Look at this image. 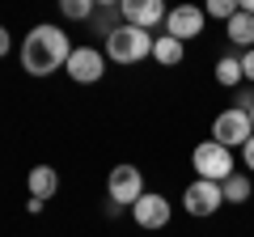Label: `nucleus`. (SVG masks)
I'll use <instances>...</instances> for the list:
<instances>
[{
	"label": "nucleus",
	"instance_id": "obj_14",
	"mask_svg": "<svg viewBox=\"0 0 254 237\" xmlns=\"http://www.w3.org/2000/svg\"><path fill=\"white\" fill-rule=\"evenodd\" d=\"M229 43H233V47H246V51L254 47V17H250V13L237 9V17L229 21Z\"/></svg>",
	"mask_w": 254,
	"mask_h": 237
},
{
	"label": "nucleus",
	"instance_id": "obj_10",
	"mask_svg": "<svg viewBox=\"0 0 254 237\" xmlns=\"http://www.w3.org/2000/svg\"><path fill=\"white\" fill-rule=\"evenodd\" d=\"M131 216H136L140 229H165V225H170V216H174V208H170V199H165V195L144 191L136 203H131Z\"/></svg>",
	"mask_w": 254,
	"mask_h": 237
},
{
	"label": "nucleus",
	"instance_id": "obj_15",
	"mask_svg": "<svg viewBox=\"0 0 254 237\" xmlns=\"http://www.w3.org/2000/svg\"><path fill=\"white\" fill-rule=\"evenodd\" d=\"M216 81L225 85V89H237V85L246 81L242 76V55H220L216 59Z\"/></svg>",
	"mask_w": 254,
	"mask_h": 237
},
{
	"label": "nucleus",
	"instance_id": "obj_1",
	"mask_svg": "<svg viewBox=\"0 0 254 237\" xmlns=\"http://www.w3.org/2000/svg\"><path fill=\"white\" fill-rule=\"evenodd\" d=\"M68 55H72V43L60 26H34L21 43V68L30 76H51L68 64Z\"/></svg>",
	"mask_w": 254,
	"mask_h": 237
},
{
	"label": "nucleus",
	"instance_id": "obj_19",
	"mask_svg": "<svg viewBox=\"0 0 254 237\" xmlns=\"http://www.w3.org/2000/svg\"><path fill=\"white\" fill-rule=\"evenodd\" d=\"M242 161H246V170H250V174H254V136H250V140H246V148H242Z\"/></svg>",
	"mask_w": 254,
	"mask_h": 237
},
{
	"label": "nucleus",
	"instance_id": "obj_5",
	"mask_svg": "<svg viewBox=\"0 0 254 237\" xmlns=\"http://www.w3.org/2000/svg\"><path fill=\"white\" fill-rule=\"evenodd\" d=\"M140 195H144V174L136 165H115L106 178V199L119 203V208H131Z\"/></svg>",
	"mask_w": 254,
	"mask_h": 237
},
{
	"label": "nucleus",
	"instance_id": "obj_21",
	"mask_svg": "<svg viewBox=\"0 0 254 237\" xmlns=\"http://www.w3.org/2000/svg\"><path fill=\"white\" fill-rule=\"evenodd\" d=\"M250 123H254V106H250Z\"/></svg>",
	"mask_w": 254,
	"mask_h": 237
},
{
	"label": "nucleus",
	"instance_id": "obj_4",
	"mask_svg": "<svg viewBox=\"0 0 254 237\" xmlns=\"http://www.w3.org/2000/svg\"><path fill=\"white\" fill-rule=\"evenodd\" d=\"M254 136V123H250V110H237L225 106L216 118H212V140L225 148H246V140Z\"/></svg>",
	"mask_w": 254,
	"mask_h": 237
},
{
	"label": "nucleus",
	"instance_id": "obj_12",
	"mask_svg": "<svg viewBox=\"0 0 254 237\" xmlns=\"http://www.w3.org/2000/svg\"><path fill=\"white\" fill-rule=\"evenodd\" d=\"M182 55H187V43H178V38H170V34H157L153 38V59L161 68H178Z\"/></svg>",
	"mask_w": 254,
	"mask_h": 237
},
{
	"label": "nucleus",
	"instance_id": "obj_6",
	"mask_svg": "<svg viewBox=\"0 0 254 237\" xmlns=\"http://www.w3.org/2000/svg\"><path fill=\"white\" fill-rule=\"evenodd\" d=\"M64 72L72 76L76 85H98L106 76V51H98V47H72Z\"/></svg>",
	"mask_w": 254,
	"mask_h": 237
},
{
	"label": "nucleus",
	"instance_id": "obj_7",
	"mask_svg": "<svg viewBox=\"0 0 254 237\" xmlns=\"http://www.w3.org/2000/svg\"><path fill=\"white\" fill-rule=\"evenodd\" d=\"M220 203H225V191H220V182H208V178H195V182L182 191V208H187L190 216H212Z\"/></svg>",
	"mask_w": 254,
	"mask_h": 237
},
{
	"label": "nucleus",
	"instance_id": "obj_3",
	"mask_svg": "<svg viewBox=\"0 0 254 237\" xmlns=\"http://www.w3.org/2000/svg\"><path fill=\"white\" fill-rule=\"evenodd\" d=\"M190 165H195V174L199 178H208V182H225L233 170V148L216 144V140H203V144H195V153H190Z\"/></svg>",
	"mask_w": 254,
	"mask_h": 237
},
{
	"label": "nucleus",
	"instance_id": "obj_2",
	"mask_svg": "<svg viewBox=\"0 0 254 237\" xmlns=\"http://www.w3.org/2000/svg\"><path fill=\"white\" fill-rule=\"evenodd\" d=\"M153 38L148 30H136V26H115L106 34V59L110 64H144L153 59Z\"/></svg>",
	"mask_w": 254,
	"mask_h": 237
},
{
	"label": "nucleus",
	"instance_id": "obj_20",
	"mask_svg": "<svg viewBox=\"0 0 254 237\" xmlns=\"http://www.w3.org/2000/svg\"><path fill=\"white\" fill-rule=\"evenodd\" d=\"M0 55H9V30L0 26Z\"/></svg>",
	"mask_w": 254,
	"mask_h": 237
},
{
	"label": "nucleus",
	"instance_id": "obj_17",
	"mask_svg": "<svg viewBox=\"0 0 254 237\" xmlns=\"http://www.w3.org/2000/svg\"><path fill=\"white\" fill-rule=\"evenodd\" d=\"M60 9H64V17H72V21H89L93 17V4H89V0H64Z\"/></svg>",
	"mask_w": 254,
	"mask_h": 237
},
{
	"label": "nucleus",
	"instance_id": "obj_16",
	"mask_svg": "<svg viewBox=\"0 0 254 237\" xmlns=\"http://www.w3.org/2000/svg\"><path fill=\"white\" fill-rule=\"evenodd\" d=\"M208 17H216V21H233L237 17V0H208Z\"/></svg>",
	"mask_w": 254,
	"mask_h": 237
},
{
	"label": "nucleus",
	"instance_id": "obj_13",
	"mask_svg": "<svg viewBox=\"0 0 254 237\" xmlns=\"http://www.w3.org/2000/svg\"><path fill=\"white\" fill-rule=\"evenodd\" d=\"M220 191H225V203H246V199L254 195V182L237 170V174H229L225 182H220Z\"/></svg>",
	"mask_w": 254,
	"mask_h": 237
},
{
	"label": "nucleus",
	"instance_id": "obj_9",
	"mask_svg": "<svg viewBox=\"0 0 254 237\" xmlns=\"http://www.w3.org/2000/svg\"><path fill=\"white\" fill-rule=\"evenodd\" d=\"M119 13H123V26L148 30V34H153V26H161V21L170 17V9H165L161 0H123Z\"/></svg>",
	"mask_w": 254,
	"mask_h": 237
},
{
	"label": "nucleus",
	"instance_id": "obj_18",
	"mask_svg": "<svg viewBox=\"0 0 254 237\" xmlns=\"http://www.w3.org/2000/svg\"><path fill=\"white\" fill-rule=\"evenodd\" d=\"M242 76H246V81H254V47H250V51H242Z\"/></svg>",
	"mask_w": 254,
	"mask_h": 237
},
{
	"label": "nucleus",
	"instance_id": "obj_11",
	"mask_svg": "<svg viewBox=\"0 0 254 237\" xmlns=\"http://www.w3.org/2000/svg\"><path fill=\"white\" fill-rule=\"evenodd\" d=\"M26 186H30V199L47 203L55 191H60V174H55L51 165H34V170H30V178H26Z\"/></svg>",
	"mask_w": 254,
	"mask_h": 237
},
{
	"label": "nucleus",
	"instance_id": "obj_8",
	"mask_svg": "<svg viewBox=\"0 0 254 237\" xmlns=\"http://www.w3.org/2000/svg\"><path fill=\"white\" fill-rule=\"evenodd\" d=\"M203 21H208L203 9H195V4H178V9H170V17H165V34L178 38V43H190V38L203 34Z\"/></svg>",
	"mask_w": 254,
	"mask_h": 237
}]
</instances>
